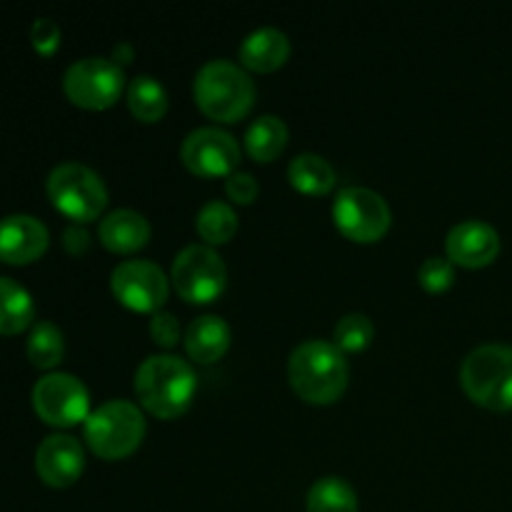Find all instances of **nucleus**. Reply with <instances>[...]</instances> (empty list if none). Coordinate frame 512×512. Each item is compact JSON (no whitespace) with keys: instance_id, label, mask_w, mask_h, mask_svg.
Wrapping results in <instances>:
<instances>
[{"instance_id":"nucleus-1","label":"nucleus","mask_w":512,"mask_h":512,"mask_svg":"<svg viewBox=\"0 0 512 512\" xmlns=\"http://www.w3.org/2000/svg\"><path fill=\"white\" fill-rule=\"evenodd\" d=\"M198 378L188 360L178 355H148L135 370V393L140 405L155 418L173 420L190 408Z\"/></svg>"},{"instance_id":"nucleus-2","label":"nucleus","mask_w":512,"mask_h":512,"mask_svg":"<svg viewBox=\"0 0 512 512\" xmlns=\"http://www.w3.org/2000/svg\"><path fill=\"white\" fill-rule=\"evenodd\" d=\"M348 360L328 340H305L290 353L288 378L295 393L313 405H330L348 388Z\"/></svg>"},{"instance_id":"nucleus-3","label":"nucleus","mask_w":512,"mask_h":512,"mask_svg":"<svg viewBox=\"0 0 512 512\" xmlns=\"http://www.w3.org/2000/svg\"><path fill=\"white\" fill-rule=\"evenodd\" d=\"M195 103L208 118L220 123H238L253 110L255 83L233 60H208L195 73Z\"/></svg>"},{"instance_id":"nucleus-4","label":"nucleus","mask_w":512,"mask_h":512,"mask_svg":"<svg viewBox=\"0 0 512 512\" xmlns=\"http://www.w3.org/2000/svg\"><path fill=\"white\" fill-rule=\"evenodd\" d=\"M460 385L483 408L512 410V345L488 343L470 350L460 365Z\"/></svg>"},{"instance_id":"nucleus-5","label":"nucleus","mask_w":512,"mask_h":512,"mask_svg":"<svg viewBox=\"0 0 512 512\" xmlns=\"http://www.w3.org/2000/svg\"><path fill=\"white\" fill-rule=\"evenodd\" d=\"M88 448L103 460L133 455L145 438V415L130 400H108L88 415L83 425Z\"/></svg>"},{"instance_id":"nucleus-6","label":"nucleus","mask_w":512,"mask_h":512,"mask_svg":"<svg viewBox=\"0 0 512 512\" xmlns=\"http://www.w3.org/2000/svg\"><path fill=\"white\" fill-rule=\"evenodd\" d=\"M48 198L65 218L78 223H90L108 205V190L103 178L83 163H60L50 170L45 180Z\"/></svg>"},{"instance_id":"nucleus-7","label":"nucleus","mask_w":512,"mask_h":512,"mask_svg":"<svg viewBox=\"0 0 512 512\" xmlns=\"http://www.w3.org/2000/svg\"><path fill=\"white\" fill-rule=\"evenodd\" d=\"M333 220L345 238L355 243H375L388 233L393 213L380 193L363 185H348L335 195Z\"/></svg>"},{"instance_id":"nucleus-8","label":"nucleus","mask_w":512,"mask_h":512,"mask_svg":"<svg viewBox=\"0 0 512 512\" xmlns=\"http://www.w3.org/2000/svg\"><path fill=\"white\" fill-rule=\"evenodd\" d=\"M125 88L123 65L103 55L80 58L65 70L63 90L70 103L88 110L110 108Z\"/></svg>"},{"instance_id":"nucleus-9","label":"nucleus","mask_w":512,"mask_h":512,"mask_svg":"<svg viewBox=\"0 0 512 512\" xmlns=\"http://www.w3.org/2000/svg\"><path fill=\"white\" fill-rule=\"evenodd\" d=\"M170 280L188 303H210L218 298L228 283L223 258L210 245H185L173 260Z\"/></svg>"},{"instance_id":"nucleus-10","label":"nucleus","mask_w":512,"mask_h":512,"mask_svg":"<svg viewBox=\"0 0 512 512\" xmlns=\"http://www.w3.org/2000/svg\"><path fill=\"white\" fill-rule=\"evenodd\" d=\"M33 408L43 423L70 428L88 420L90 393L75 375L48 373L33 385Z\"/></svg>"},{"instance_id":"nucleus-11","label":"nucleus","mask_w":512,"mask_h":512,"mask_svg":"<svg viewBox=\"0 0 512 512\" xmlns=\"http://www.w3.org/2000/svg\"><path fill=\"white\" fill-rule=\"evenodd\" d=\"M180 158L185 168L200 178H220V175L228 178L240 163V145L228 130L205 125L185 135Z\"/></svg>"},{"instance_id":"nucleus-12","label":"nucleus","mask_w":512,"mask_h":512,"mask_svg":"<svg viewBox=\"0 0 512 512\" xmlns=\"http://www.w3.org/2000/svg\"><path fill=\"white\" fill-rule=\"evenodd\" d=\"M110 288L125 308L138 313H158L170 293L165 273L150 260H123L115 265L110 273Z\"/></svg>"},{"instance_id":"nucleus-13","label":"nucleus","mask_w":512,"mask_h":512,"mask_svg":"<svg viewBox=\"0 0 512 512\" xmlns=\"http://www.w3.org/2000/svg\"><path fill=\"white\" fill-rule=\"evenodd\" d=\"M85 468V450L78 438L65 433H53L43 438L35 450V470L38 478L50 488H68L80 478Z\"/></svg>"},{"instance_id":"nucleus-14","label":"nucleus","mask_w":512,"mask_h":512,"mask_svg":"<svg viewBox=\"0 0 512 512\" xmlns=\"http://www.w3.org/2000/svg\"><path fill=\"white\" fill-rule=\"evenodd\" d=\"M445 253L453 265L463 268H483L500 253V235L485 220H463L453 225L445 238Z\"/></svg>"},{"instance_id":"nucleus-15","label":"nucleus","mask_w":512,"mask_h":512,"mask_svg":"<svg viewBox=\"0 0 512 512\" xmlns=\"http://www.w3.org/2000/svg\"><path fill=\"white\" fill-rule=\"evenodd\" d=\"M50 233L35 215L15 213L0 218V260L8 265H28L48 250Z\"/></svg>"},{"instance_id":"nucleus-16","label":"nucleus","mask_w":512,"mask_h":512,"mask_svg":"<svg viewBox=\"0 0 512 512\" xmlns=\"http://www.w3.org/2000/svg\"><path fill=\"white\" fill-rule=\"evenodd\" d=\"M240 63L255 73H273L285 60L290 58V40L288 35L273 25L253 30L240 43Z\"/></svg>"},{"instance_id":"nucleus-17","label":"nucleus","mask_w":512,"mask_h":512,"mask_svg":"<svg viewBox=\"0 0 512 512\" xmlns=\"http://www.w3.org/2000/svg\"><path fill=\"white\" fill-rule=\"evenodd\" d=\"M230 338V325L220 315H198L185 328L183 343L195 363L213 365L228 353Z\"/></svg>"},{"instance_id":"nucleus-18","label":"nucleus","mask_w":512,"mask_h":512,"mask_svg":"<svg viewBox=\"0 0 512 512\" xmlns=\"http://www.w3.org/2000/svg\"><path fill=\"white\" fill-rule=\"evenodd\" d=\"M98 238L113 253H135L150 240V223L130 208L110 210L98 225Z\"/></svg>"},{"instance_id":"nucleus-19","label":"nucleus","mask_w":512,"mask_h":512,"mask_svg":"<svg viewBox=\"0 0 512 512\" xmlns=\"http://www.w3.org/2000/svg\"><path fill=\"white\" fill-rule=\"evenodd\" d=\"M33 295L13 278L0 275V335H18L33 325Z\"/></svg>"},{"instance_id":"nucleus-20","label":"nucleus","mask_w":512,"mask_h":512,"mask_svg":"<svg viewBox=\"0 0 512 512\" xmlns=\"http://www.w3.org/2000/svg\"><path fill=\"white\" fill-rule=\"evenodd\" d=\"M288 180L295 190L305 195H325L335 188L338 175L333 165L318 153H300L290 160Z\"/></svg>"},{"instance_id":"nucleus-21","label":"nucleus","mask_w":512,"mask_h":512,"mask_svg":"<svg viewBox=\"0 0 512 512\" xmlns=\"http://www.w3.org/2000/svg\"><path fill=\"white\" fill-rule=\"evenodd\" d=\"M288 145V125L278 115H260L245 130V148L258 163H270Z\"/></svg>"},{"instance_id":"nucleus-22","label":"nucleus","mask_w":512,"mask_h":512,"mask_svg":"<svg viewBox=\"0 0 512 512\" xmlns=\"http://www.w3.org/2000/svg\"><path fill=\"white\" fill-rule=\"evenodd\" d=\"M308 512H358V493L338 475L315 480L308 490Z\"/></svg>"},{"instance_id":"nucleus-23","label":"nucleus","mask_w":512,"mask_h":512,"mask_svg":"<svg viewBox=\"0 0 512 512\" xmlns=\"http://www.w3.org/2000/svg\"><path fill=\"white\" fill-rule=\"evenodd\" d=\"M130 113L143 123H158L168 110V90L153 75H135L128 85Z\"/></svg>"},{"instance_id":"nucleus-24","label":"nucleus","mask_w":512,"mask_h":512,"mask_svg":"<svg viewBox=\"0 0 512 512\" xmlns=\"http://www.w3.org/2000/svg\"><path fill=\"white\" fill-rule=\"evenodd\" d=\"M28 360L40 370H50L63 360L65 355V338L63 330L50 320H38L30 328L28 343H25Z\"/></svg>"},{"instance_id":"nucleus-25","label":"nucleus","mask_w":512,"mask_h":512,"mask_svg":"<svg viewBox=\"0 0 512 512\" xmlns=\"http://www.w3.org/2000/svg\"><path fill=\"white\" fill-rule=\"evenodd\" d=\"M195 228L208 245H223L238 233V215L225 200H210L195 215Z\"/></svg>"},{"instance_id":"nucleus-26","label":"nucleus","mask_w":512,"mask_h":512,"mask_svg":"<svg viewBox=\"0 0 512 512\" xmlns=\"http://www.w3.org/2000/svg\"><path fill=\"white\" fill-rule=\"evenodd\" d=\"M375 325L365 313H348L335 325L333 340L343 353H360L373 343Z\"/></svg>"},{"instance_id":"nucleus-27","label":"nucleus","mask_w":512,"mask_h":512,"mask_svg":"<svg viewBox=\"0 0 512 512\" xmlns=\"http://www.w3.org/2000/svg\"><path fill=\"white\" fill-rule=\"evenodd\" d=\"M418 280L428 293H443V290H448L453 285L455 265L448 258L433 255V258L423 260V265L418 270Z\"/></svg>"},{"instance_id":"nucleus-28","label":"nucleus","mask_w":512,"mask_h":512,"mask_svg":"<svg viewBox=\"0 0 512 512\" xmlns=\"http://www.w3.org/2000/svg\"><path fill=\"white\" fill-rule=\"evenodd\" d=\"M150 335H153V340L160 348H175V345L180 343L183 330H180L178 318H175L173 313L158 310V313H153V318H150Z\"/></svg>"},{"instance_id":"nucleus-29","label":"nucleus","mask_w":512,"mask_h":512,"mask_svg":"<svg viewBox=\"0 0 512 512\" xmlns=\"http://www.w3.org/2000/svg\"><path fill=\"white\" fill-rule=\"evenodd\" d=\"M30 43L40 55H53L60 45V28L53 18H35L30 25Z\"/></svg>"},{"instance_id":"nucleus-30","label":"nucleus","mask_w":512,"mask_h":512,"mask_svg":"<svg viewBox=\"0 0 512 512\" xmlns=\"http://www.w3.org/2000/svg\"><path fill=\"white\" fill-rule=\"evenodd\" d=\"M225 193H228V198L233 200V203L248 205L258 198V180L250 173H245V170H235V173L228 175V180H225Z\"/></svg>"},{"instance_id":"nucleus-31","label":"nucleus","mask_w":512,"mask_h":512,"mask_svg":"<svg viewBox=\"0 0 512 512\" xmlns=\"http://www.w3.org/2000/svg\"><path fill=\"white\" fill-rule=\"evenodd\" d=\"M63 245H65V250H68V253L83 255L85 250H88V245H90V235L85 233L80 225H70V228L63 233Z\"/></svg>"},{"instance_id":"nucleus-32","label":"nucleus","mask_w":512,"mask_h":512,"mask_svg":"<svg viewBox=\"0 0 512 512\" xmlns=\"http://www.w3.org/2000/svg\"><path fill=\"white\" fill-rule=\"evenodd\" d=\"M130 58H133V48H130V45H118V48H115V63H128Z\"/></svg>"}]
</instances>
